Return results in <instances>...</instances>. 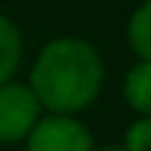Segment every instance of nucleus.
<instances>
[{
  "mask_svg": "<svg viewBox=\"0 0 151 151\" xmlns=\"http://www.w3.org/2000/svg\"><path fill=\"white\" fill-rule=\"evenodd\" d=\"M107 68L98 47L80 36H56L42 45L30 68V92L45 116H77L89 110L104 89Z\"/></svg>",
  "mask_w": 151,
  "mask_h": 151,
  "instance_id": "1",
  "label": "nucleus"
},
{
  "mask_svg": "<svg viewBox=\"0 0 151 151\" xmlns=\"http://www.w3.org/2000/svg\"><path fill=\"white\" fill-rule=\"evenodd\" d=\"M39 119L42 107L27 83L9 80L0 86V142H24Z\"/></svg>",
  "mask_w": 151,
  "mask_h": 151,
  "instance_id": "2",
  "label": "nucleus"
},
{
  "mask_svg": "<svg viewBox=\"0 0 151 151\" xmlns=\"http://www.w3.org/2000/svg\"><path fill=\"white\" fill-rule=\"evenodd\" d=\"M24 145L27 151H95L89 127L71 116H42Z\"/></svg>",
  "mask_w": 151,
  "mask_h": 151,
  "instance_id": "3",
  "label": "nucleus"
},
{
  "mask_svg": "<svg viewBox=\"0 0 151 151\" xmlns=\"http://www.w3.org/2000/svg\"><path fill=\"white\" fill-rule=\"evenodd\" d=\"M124 104L139 116L151 119V62H133L122 80Z\"/></svg>",
  "mask_w": 151,
  "mask_h": 151,
  "instance_id": "4",
  "label": "nucleus"
},
{
  "mask_svg": "<svg viewBox=\"0 0 151 151\" xmlns=\"http://www.w3.org/2000/svg\"><path fill=\"white\" fill-rule=\"evenodd\" d=\"M21 56H24L21 30L9 15L0 12V86L15 77V71L21 65Z\"/></svg>",
  "mask_w": 151,
  "mask_h": 151,
  "instance_id": "5",
  "label": "nucleus"
},
{
  "mask_svg": "<svg viewBox=\"0 0 151 151\" xmlns=\"http://www.w3.org/2000/svg\"><path fill=\"white\" fill-rule=\"evenodd\" d=\"M127 47L133 50L136 62H151V0L136 6L127 18Z\"/></svg>",
  "mask_w": 151,
  "mask_h": 151,
  "instance_id": "6",
  "label": "nucleus"
},
{
  "mask_svg": "<svg viewBox=\"0 0 151 151\" xmlns=\"http://www.w3.org/2000/svg\"><path fill=\"white\" fill-rule=\"evenodd\" d=\"M124 151H151V119H136L124 130Z\"/></svg>",
  "mask_w": 151,
  "mask_h": 151,
  "instance_id": "7",
  "label": "nucleus"
},
{
  "mask_svg": "<svg viewBox=\"0 0 151 151\" xmlns=\"http://www.w3.org/2000/svg\"><path fill=\"white\" fill-rule=\"evenodd\" d=\"M95 151H124L122 145H104V148H95Z\"/></svg>",
  "mask_w": 151,
  "mask_h": 151,
  "instance_id": "8",
  "label": "nucleus"
}]
</instances>
